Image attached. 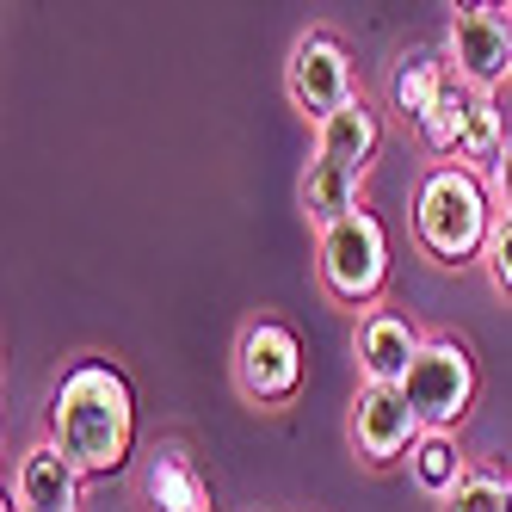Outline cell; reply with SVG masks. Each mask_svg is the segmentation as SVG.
Returning a JSON list of instances; mask_svg holds the SVG:
<instances>
[{
	"instance_id": "obj_1",
	"label": "cell",
	"mask_w": 512,
	"mask_h": 512,
	"mask_svg": "<svg viewBox=\"0 0 512 512\" xmlns=\"http://www.w3.org/2000/svg\"><path fill=\"white\" fill-rule=\"evenodd\" d=\"M50 445L81 475H118L136 451V395L118 364L81 358L50 395Z\"/></svg>"
},
{
	"instance_id": "obj_2",
	"label": "cell",
	"mask_w": 512,
	"mask_h": 512,
	"mask_svg": "<svg viewBox=\"0 0 512 512\" xmlns=\"http://www.w3.org/2000/svg\"><path fill=\"white\" fill-rule=\"evenodd\" d=\"M494 198H488V179L469 173V167H451L438 161L420 192H414V241L432 266H475L482 260V247L494 235Z\"/></svg>"
},
{
	"instance_id": "obj_3",
	"label": "cell",
	"mask_w": 512,
	"mask_h": 512,
	"mask_svg": "<svg viewBox=\"0 0 512 512\" xmlns=\"http://www.w3.org/2000/svg\"><path fill=\"white\" fill-rule=\"evenodd\" d=\"M315 272L334 303L371 315V303L389 284V229L377 223V210H352L340 223H327L315 235Z\"/></svg>"
},
{
	"instance_id": "obj_4",
	"label": "cell",
	"mask_w": 512,
	"mask_h": 512,
	"mask_svg": "<svg viewBox=\"0 0 512 512\" xmlns=\"http://www.w3.org/2000/svg\"><path fill=\"white\" fill-rule=\"evenodd\" d=\"M401 395H408V408L420 414L426 432L463 426V414L475 408V358H469V346L451 340V334H426L420 358L408 364V377H401Z\"/></svg>"
},
{
	"instance_id": "obj_5",
	"label": "cell",
	"mask_w": 512,
	"mask_h": 512,
	"mask_svg": "<svg viewBox=\"0 0 512 512\" xmlns=\"http://www.w3.org/2000/svg\"><path fill=\"white\" fill-rule=\"evenodd\" d=\"M235 389L253 408H284L290 395L303 389V340L297 327H284L272 315L247 321L235 340Z\"/></svg>"
},
{
	"instance_id": "obj_6",
	"label": "cell",
	"mask_w": 512,
	"mask_h": 512,
	"mask_svg": "<svg viewBox=\"0 0 512 512\" xmlns=\"http://www.w3.org/2000/svg\"><path fill=\"white\" fill-rule=\"evenodd\" d=\"M445 62L469 93H500L512 81V13L506 7H457L445 25Z\"/></svg>"
},
{
	"instance_id": "obj_7",
	"label": "cell",
	"mask_w": 512,
	"mask_h": 512,
	"mask_svg": "<svg viewBox=\"0 0 512 512\" xmlns=\"http://www.w3.org/2000/svg\"><path fill=\"white\" fill-rule=\"evenodd\" d=\"M284 87H290V105H297L309 124H327V118L340 112V105L358 99L346 44H340V38H327V31H303V38L290 44Z\"/></svg>"
},
{
	"instance_id": "obj_8",
	"label": "cell",
	"mask_w": 512,
	"mask_h": 512,
	"mask_svg": "<svg viewBox=\"0 0 512 512\" xmlns=\"http://www.w3.org/2000/svg\"><path fill=\"white\" fill-rule=\"evenodd\" d=\"M426 438L420 414L408 408V395L395 383H358L352 395V445L364 463H395V457H414V445Z\"/></svg>"
},
{
	"instance_id": "obj_9",
	"label": "cell",
	"mask_w": 512,
	"mask_h": 512,
	"mask_svg": "<svg viewBox=\"0 0 512 512\" xmlns=\"http://www.w3.org/2000/svg\"><path fill=\"white\" fill-rule=\"evenodd\" d=\"M426 334L408 321V315H395V309H371V315H358V334H352V352H358V371L364 383H395L408 377V364L420 358Z\"/></svg>"
},
{
	"instance_id": "obj_10",
	"label": "cell",
	"mask_w": 512,
	"mask_h": 512,
	"mask_svg": "<svg viewBox=\"0 0 512 512\" xmlns=\"http://www.w3.org/2000/svg\"><path fill=\"white\" fill-rule=\"evenodd\" d=\"M81 488H87V475L68 463L50 438L31 445L13 469V506L19 512H81Z\"/></svg>"
},
{
	"instance_id": "obj_11",
	"label": "cell",
	"mask_w": 512,
	"mask_h": 512,
	"mask_svg": "<svg viewBox=\"0 0 512 512\" xmlns=\"http://www.w3.org/2000/svg\"><path fill=\"white\" fill-rule=\"evenodd\" d=\"M377 149H383V118H377V105L364 99V93L352 105H340L327 124H315V155L321 161H340L352 173H371Z\"/></svg>"
},
{
	"instance_id": "obj_12",
	"label": "cell",
	"mask_w": 512,
	"mask_h": 512,
	"mask_svg": "<svg viewBox=\"0 0 512 512\" xmlns=\"http://www.w3.org/2000/svg\"><path fill=\"white\" fill-rule=\"evenodd\" d=\"M445 87H451V62L432 56V50H414V56H401V62L389 68V105H395V112L408 118L414 130L438 112Z\"/></svg>"
},
{
	"instance_id": "obj_13",
	"label": "cell",
	"mask_w": 512,
	"mask_h": 512,
	"mask_svg": "<svg viewBox=\"0 0 512 512\" xmlns=\"http://www.w3.org/2000/svg\"><path fill=\"white\" fill-rule=\"evenodd\" d=\"M303 210H309V223L327 229V223H340V216L364 210V173L340 167V161H309L303 167Z\"/></svg>"
},
{
	"instance_id": "obj_14",
	"label": "cell",
	"mask_w": 512,
	"mask_h": 512,
	"mask_svg": "<svg viewBox=\"0 0 512 512\" xmlns=\"http://www.w3.org/2000/svg\"><path fill=\"white\" fill-rule=\"evenodd\" d=\"M149 500H155V512H210V488L186 451L149 457Z\"/></svg>"
},
{
	"instance_id": "obj_15",
	"label": "cell",
	"mask_w": 512,
	"mask_h": 512,
	"mask_svg": "<svg viewBox=\"0 0 512 512\" xmlns=\"http://www.w3.org/2000/svg\"><path fill=\"white\" fill-rule=\"evenodd\" d=\"M475 99L482 93H469L457 75H451V87H445V99H438V112L420 124V142L432 155H451V167H457V149H463V136H469V118H475Z\"/></svg>"
},
{
	"instance_id": "obj_16",
	"label": "cell",
	"mask_w": 512,
	"mask_h": 512,
	"mask_svg": "<svg viewBox=\"0 0 512 512\" xmlns=\"http://www.w3.org/2000/svg\"><path fill=\"white\" fill-rule=\"evenodd\" d=\"M408 463H414V482H420L426 494H438V500H445V494L463 482V475H469V463H463V451H457L451 432H426Z\"/></svg>"
},
{
	"instance_id": "obj_17",
	"label": "cell",
	"mask_w": 512,
	"mask_h": 512,
	"mask_svg": "<svg viewBox=\"0 0 512 512\" xmlns=\"http://www.w3.org/2000/svg\"><path fill=\"white\" fill-rule=\"evenodd\" d=\"M438 512H512V482H500L488 469H469L463 482L438 500Z\"/></svg>"
},
{
	"instance_id": "obj_18",
	"label": "cell",
	"mask_w": 512,
	"mask_h": 512,
	"mask_svg": "<svg viewBox=\"0 0 512 512\" xmlns=\"http://www.w3.org/2000/svg\"><path fill=\"white\" fill-rule=\"evenodd\" d=\"M482 266H488V284L512 297V216H494V235L482 247Z\"/></svg>"
},
{
	"instance_id": "obj_19",
	"label": "cell",
	"mask_w": 512,
	"mask_h": 512,
	"mask_svg": "<svg viewBox=\"0 0 512 512\" xmlns=\"http://www.w3.org/2000/svg\"><path fill=\"white\" fill-rule=\"evenodd\" d=\"M488 198H494L500 216H512V142L500 149V161L488 167Z\"/></svg>"
}]
</instances>
